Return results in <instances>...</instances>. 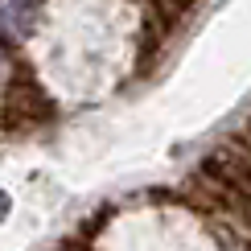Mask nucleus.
<instances>
[{"instance_id":"obj_4","label":"nucleus","mask_w":251,"mask_h":251,"mask_svg":"<svg viewBox=\"0 0 251 251\" xmlns=\"http://www.w3.org/2000/svg\"><path fill=\"white\" fill-rule=\"evenodd\" d=\"M161 4L169 8V21H181V17H190V13H194L198 0H161Z\"/></svg>"},{"instance_id":"obj_2","label":"nucleus","mask_w":251,"mask_h":251,"mask_svg":"<svg viewBox=\"0 0 251 251\" xmlns=\"http://www.w3.org/2000/svg\"><path fill=\"white\" fill-rule=\"evenodd\" d=\"M202 173L210 177L214 185L231 190L239 202L251 206V156L247 152H214L202 161Z\"/></svg>"},{"instance_id":"obj_1","label":"nucleus","mask_w":251,"mask_h":251,"mask_svg":"<svg viewBox=\"0 0 251 251\" xmlns=\"http://www.w3.org/2000/svg\"><path fill=\"white\" fill-rule=\"evenodd\" d=\"M54 111V99L41 91V82L33 78L29 66H13L4 75V91H0V128L4 132H25L37 128V124H50Z\"/></svg>"},{"instance_id":"obj_5","label":"nucleus","mask_w":251,"mask_h":251,"mask_svg":"<svg viewBox=\"0 0 251 251\" xmlns=\"http://www.w3.org/2000/svg\"><path fill=\"white\" fill-rule=\"evenodd\" d=\"M8 75V46H4V37H0V78Z\"/></svg>"},{"instance_id":"obj_3","label":"nucleus","mask_w":251,"mask_h":251,"mask_svg":"<svg viewBox=\"0 0 251 251\" xmlns=\"http://www.w3.org/2000/svg\"><path fill=\"white\" fill-rule=\"evenodd\" d=\"M41 13V0H0V37L4 41H21L33 33Z\"/></svg>"},{"instance_id":"obj_6","label":"nucleus","mask_w":251,"mask_h":251,"mask_svg":"<svg viewBox=\"0 0 251 251\" xmlns=\"http://www.w3.org/2000/svg\"><path fill=\"white\" fill-rule=\"evenodd\" d=\"M247 136H251V120H247Z\"/></svg>"}]
</instances>
